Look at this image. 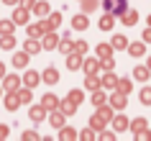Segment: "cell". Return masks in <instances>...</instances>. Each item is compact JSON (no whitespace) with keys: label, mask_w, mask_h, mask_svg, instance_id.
Listing matches in <instances>:
<instances>
[{"label":"cell","mask_w":151,"mask_h":141,"mask_svg":"<svg viewBox=\"0 0 151 141\" xmlns=\"http://www.w3.org/2000/svg\"><path fill=\"white\" fill-rule=\"evenodd\" d=\"M113 105H97V113L92 116V121H90V126L95 128V131H103L105 128V123L108 121H113Z\"/></svg>","instance_id":"1"},{"label":"cell","mask_w":151,"mask_h":141,"mask_svg":"<svg viewBox=\"0 0 151 141\" xmlns=\"http://www.w3.org/2000/svg\"><path fill=\"white\" fill-rule=\"evenodd\" d=\"M3 90H8V93L21 90V77H18V74H5V77H3Z\"/></svg>","instance_id":"2"},{"label":"cell","mask_w":151,"mask_h":141,"mask_svg":"<svg viewBox=\"0 0 151 141\" xmlns=\"http://www.w3.org/2000/svg\"><path fill=\"white\" fill-rule=\"evenodd\" d=\"M46 113L49 110L44 108V105H31V108H28V118H31L33 123H41V121L46 118Z\"/></svg>","instance_id":"3"},{"label":"cell","mask_w":151,"mask_h":141,"mask_svg":"<svg viewBox=\"0 0 151 141\" xmlns=\"http://www.w3.org/2000/svg\"><path fill=\"white\" fill-rule=\"evenodd\" d=\"M110 105H113L115 110H126V105H128V98H126L123 93H118V90H115V93L110 95Z\"/></svg>","instance_id":"4"},{"label":"cell","mask_w":151,"mask_h":141,"mask_svg":"<svg viewBox=\"0 0 151 141\" xmlns=\"http://www.w3.org/2000/svg\"><path fill=\"white\" fill-rule=\"evenodd\" d=\"M64 118H67V113H64L62 108H56V110H51L49 121H51V126H54V128H62V126H64Z\"/></svg>","instance_id":"5"},{"label":"cell","mask_w":151,"mask_h":141,"mask_svg":"<svg viewBox=\"0 0 151 141\" xmlns=\"http://www.w3.org/2000/svg\"><path fill=\"white\" fill-rule=\"evenodd\" d=\"M41 80H44V77H41L39 72L28 69V72H26V74H23V85H26V87H36V85H39V82H41Z\"/></svg>","instance_id":"6"},{"label":"cell","mask_w":151,"mask_h":141,"mask_svg":"<svg viewBox=\"0 0 151 141\" xmlns=\"http://www.w3.org/2000/svg\"><path fill=\"white\" fill-rule=\"evenodd\" d=\"M13 21H16V26H26L28 23V8H23V5L16 8L13 10Z\"/></svg>","instance_id":"7"},{"label":"cell","mask_w":151,"mask_h":141,"mask_svg":"<svg viewBox=\"0 0 151 141\" xmlns=\"http://www.w3.org/2000/svg\"><path fill=\"white\" fill-rule=\"evenodd\" d=\"M59 51H62V54H67V56L74 51V44H72L69 33H62V41H59Z\"/></svg>","instance_id":"8"},{"label":"cell","mask_w":151,"mask_h":141,"mask_svg":"<svg viewBox=\"0 0 151 141\" xmlns=\"http://www.w3.org/2000/svg\"><path fill=\"white\" fill-rule=\"evenodd\" d=\"M85 87H87V90H92V93H95V90H100V87H103V77H100V74H87Z\"/></svg>","instance_id":"9"},{"label":"cell","mask_w":151,"mask_h":141,"mask_svg":"<svg viewBox=\"0 0 151 141\" xmlns=\"http://www.w3.org/2000/svg\"><path fill=\"white\" fill-rule=\"evenodd\" d=\"M41 44H44V49H56V46H59V36H56L54 31H49V33H44Z\"/></svg>","instance_id":"10"},{"label":"cell","mask_w":151,"mask_h":141,"mask_svg":"<svg viewBox=\"0 0 151 141\" xmlns=\"http://www.w3.org/2000/svg\"><path fill=\"white\" fill-rule=\"evenodd\" d=\"M41 105H44V108H46L49 113H51V110H56L59 105H62V103L56 100V95H51V93H49V95H44V100H41Z\"/></svg>","instance_id":"11"},{"label":"cell","mask_w":151,"mask_h":141,"mask_svg":"<svg viewBox=\"0 0 151 141\" xmlns=\"http://www.w3.org/2000/svg\"><path fill=\"white\" fill-rule=\"evenodd\" d=\"M41 77H44V82H46V85H56V80H59V72H56V67H46Z\"/></svg>","instance_id":"12"},{"label":"cell","mask_w":151,"mask_h":141,"mask_svg":"<svg viewBox=\"0 0 151 141\" xmlns=\"http://www.w3.org/2000/svg\"><path fill=\"white\" fill-rule=\"evenodd\" d=\"M18 105H23V103H21L18 90H16V93H8V98H5V108H8V110H16Z\"/></svg>","instance_id":"13"},{"label":"cell","mask_w":151,"mask_h":141,"mask_svg":"<svg viewBox=\"0 0 151 141\" xmlns=\"http://www.w3.org/2000/svg\"><path fill=\"white\" fill-rule=\"evenodd\" d=\"M82 64H85L82 54H77V51H72V54H69V59H67V67H69V69H80Z\"/></svg>","instance_id":"14"},{"label":"cell","mask_w":151,"mask_h":141,"mask_svg":"<svg viewBox=\"0 0 151 141\" xmlns=\"http://www.w3.org/2000/svg\"><path fill=\"white\" fill-rule=\"evenodd\" d=\"M146 128H149V123H146V118H136L133 123H131V131H133L136 136H141V133L146 131Z\"/></svg>","instance_id":"15"},{"label":"cell","mask_w":151,"mask_h":141,"mask_svg":"<svg viewBox=\"0 0 151 141\" xmlns=\"http://www.w3.org/2000/svg\"><path fill=\"white\" fill-rule=\"evenodd\" d=\"M82 67H85L87 74H97V69H103V67H100V59H85Z\"/></svg>","instance_id":"16"},{"label":"cell","mask_w":151,"mask_h":141,"mask_svg":"<svg viewBox=\"0 0 151 141\" xmlns=\"http://www.w3.org/2000/svg\"><path fill=\"white\" fill-rule=\"evenodd\" d=\"M103 87H108V90H115V87H118V77H115L113 72H105V74H103Z\"/></svg>","instance_id":"17"},{"label":"cell","mask_w":151,"mask_h":141,"mask_svg":"<svg viewBox=\"0 0 151 141\" xmlns=\"http://www.w3.org/2000/svg\"><path fill=\"white\" fill-rule=\"evenodd\" d=\"M72 26H74V28H82V31H85V28L90 26V18H87V13H80V16H74Z\"/></svg>","instance_id":"18"},{"label":"cell","mask_w":151,"mask_h":141,"mask_svg":"<svg viewBox=\"0 0 151 141\" xmlns=\"http://www.w3.org/2000/svg\"><path fill=\"white\" fill-rule=\"evenodd\" d=\"M59 108H62L64 113H67V116H74V113H77V103L67 98V100H62V105H59Z\"/></svg>","instance_id":"19"},{"label":"cell","mask_w":151,"mask_h":141,"mask_svg":"<svg viewBox=\"0 0 151 141\" xmlns=\"http://www.w3.org/2000/svg\"><path fill=\"white\" fill-rule=\"evenodd\" d=\"M128 126H131V123H128L126 116H115V118H113V128H115V131H126Z\"/></svg>","instance_id":"20"},{"label":"cell","mask_w":151,"mask_h":141,"mask_svg":"<svg viewBox=\"0 0 151 141\" xmlns=\"http://www.w3.org/2000/svg\"><path fill=\"white\" fill-rule=\"evenodd\" d=\"M90 100H92V105H105V100H108V95L103 93V87H100V90H95V93H92V98H90Z\"/></svg>","instance_id":"21"},{"label":"cell","mask_w":151,"mask_h":141,"mask_svg":"<svg viewBox=\"0 0 151 141\" xmlns=\"http://www.w3.org/2000/svg\"><path fill=\"white\" fill-rule=\"evenodd\" d=\"M128 51H131V56H143V54H146V46H143V41H138V44H128Z\"/></svg>","instance_id":"22"},{"label":"cell","mask_w":151,"mask_h":141,"mask_svg":"<svg viewBox=\"0 0 151 141\" xmlns=\"http://www.w3.org/2000/svg\"><path fill=\"white\" fill-rule=\"evenodd\" d=\"M149 74H151L149 67H136V69H133V77L138 80V82H146V80H149Z\"/></svg>","instance_id":"23"},{"label":"cell","mask_w":151,"mask_h":141,"mask_svg":"<svg viewBox=\"0 0 151 141\" xmlns=\"http://www.w3.org/2000/svg\"><path fill=\"white\" fill-rule=\"evenodd\" d=\"M33 16H39V18L49 16V3H44V0H41V3H36V5H33Z\"/></svg>","instance_id":"24"},{"label":"cell","mask_w":151,"mask_h":141,"mask_svg":"<svg viewBox=\"0 0 151 141\" xmlns=\"http://www.w3.org/2000/svg\"><path fill=\"white\" fill-rule=\"evenodd\" d=\"M41 49H44V44H39L36 39H28V41H26V51H28V54H39Z\"/></svg>","instance_id":"25"},{"label":"cell","mask_w":151,"mask_h":141,"mask_svg":"<svg viewBox=\"0 0 151 141\" xmlns=\"http://www.w3.org/2000/svg\"><path fill=\"white\" fill-rule=\"evenodd\" d=\"M131 87H133V82H131L128 77H123V80H118V87H115V90L123 93V95H128V93H131Z\"/></svg>","instance_id":"26"},{"label":"cell","mask_w":151,"mask_h":141,"mask_svg":"<svg viewBox=\"0 0 151 141\" xmlns=\"http://www.w3.org/2000/svg\"><path fill=\"white\" fill-rule=\"evenodd\" d=\"M13 64H16V67H26V64H28V51H18L16 56H13Z\"/></svg>","instance_id":"27"},{"label":"cell","mask_w":151,"mask_h":141,"mask_svg":"<svg viewBox=\"0 0 151 141\" xmlns=\"http://www.w3.org/2000/svg\"><path fill=\"white\" fill-rule=\"evenodd\" d=\"M59 139H77V131H74V128H69V126H62V128H59Z\"/></svg>","instance_id":"28"},{"label":"cell","mask_w":151,"mask_h":141,"mask_svg":"<svg viewBox=\"0 0 151 141\" xmlns=\"http://www.w3.org/2000/svg\"><path fill=\"white\" fill-rule=\"evenodd\" d=\"M120 18H123V23H126V26H133L136 21H138V13H136V10H126Z\"/></svg>","instance_id":"29"},{"label":"cell","mask_w":151,"mask_h":141,"mask_svg":"<svg viewBox=\"0 0 151 141\" xmlns=\"http://www.w3.org/2000/svg\"><path fill=\"white\" fill-rule=\"evenodd\" d=\"M13 26H16V21H13V18H10V21H0V33H3V36L13 33Z\"/></svg>","instance_id":"30"},{"label":"cell","mask_w":151,"mask_h":141,"mask_svg":"<svg viewBox=\"0 0 151 141\" xmlns=\"http://www.w3.org/2000/svg\"><path fill=\"white\" fill-rule=\"evenodd\" d=\"M113 21H115V18H113V13L103 16V18H100V28H103V31H110V28H113Z\"/></svg>","instance_id":"31"},{"label":"cell","mask_w":151,"mask_h":141,"mask_svg":"<svg viewBox=\"0 0 151 141\" xmlns=\"http://www.w3.org/2000/svg\"><path fill=\"white\" fill-rule=\"evenodd\" d=\"M113 54V44H100L97 46V56L100 59H105V56H110Z\"/></svg>","instance_id":"32"},{"label":"cell","mask_w":151,"mask_h":141,"mask_svg":"<svg viewBox=\"0 0 151 141\" xmlns=\"http://www.w3.org/2000/svg\"><path fill=\"white\" fill-rule=\"evenodd\" d=\"M13 46H16L13 33H8V36H3V39H0V49H13Z\"/></svg>","instance_id":"33"},{"label":"cell","mask_w":151,"mask_h":141,"mask_svg":"<svg viewBox=\"0 0 151 141\" xmlns=\"http://www.w3.org/2000/svg\"><path fill=\"white\" fill-rule=\"evenodd\" d=\"M113 49H128V39L126 36H113Z\"/></svg>","instance_id":"34"},{"label":"cell","mask_w":151,"mask_h":141,"mask_svg":"<svg viewBox=\"0 0 151 141\" xmlns=\"http://www.w3.org/2000/svg\"><path fill=\"white\" fill-rule=\"evenodd\" d=\"M97 8V0H82V13H92Z\"/></svg>","instance_id":"35"},{"label":"cell","mask_w":151,"mask_h":141,"mask_svg":"<svg viewBox=\"0 0 151 141\" xmlns=\"http://www.w3.org/2000/svg\"><path fill=\"white\" fill-rule=\"evenodd\" d=\"M18 95H21V103H23V105H28V103H31V87H23V90H18Z\"/></svg>","instance_id":"36"},{"label":"cell","mask_w":151,"mask_h":141,"mask_svg":"<svg viewBox=\"0 0 151 141\" xmlns=\"http://www.w3.org/2000/svg\"><path fill=\"white\" fill-rule=\"evenodd\" d=\"M100 67H103L105 72H113V67H115V62H113V56H105V59H100Z\"/></svg>","instance_id":"37"},{"label":"cell","mask_w":151,"mask_h":141,"mask_svg":"<svg viewBox=\"0 0 151 141\" xmlns=\"http://www.w3.org/2000/svg\"><path fill=\"white\" fill-rule=\"evenodd\" d=\"M46 21H49V26H51V31H54L56 26L62 23V13H51V18H46Z\"/></svg>","instance_id":"38"},{"label":"cell","mask_w":151,"mask_h":141,"mask_svg":"<svg viewBox=\"0 0 151 141\" xmlns=\"http://www.w3.org/2000/svg\"><path fill=\"white\" fill-rule=\"evenodd\" d=\"M141 103L143 105H151V87H143L141 90Z\"/></svg>","instance_id":"39"},{"label":"cell","mask_w":151,"mask_h":141,"mask_svg":"<svg viewBox=\"0 0 151 141\" xmlns=\"http://www.w3.org/2000/svg\"><path fill=\"white\" fill-rule=\"evenodd\" d=\"M67 98H69V100H74L77 105H80V103H82V90H69V95H67Z\"/></svg>","instance_id":"40"},{"label":"cell","mask_w":151,"mask_h":141,"mask_svg":"<svg viewBox=\"0 0 151 141\" xmlns=\"http://www.w3.org/2000/svg\"><path fill=\"white\" fill-rule=\"evenodd\" d=\"M74 51H77V54H85V51H87V44H85V41H74Z\"/></svg>","instance_id":"41"},{"label":"cell","mask_w":151,"mask_h":141,"mask_svg":"<svg viewBox=\"0 0 151 141\" xmlns=\"http://www.w3.org/2000/svg\"><path fill=\"white\" fill-rule=\"evenodd\" d=\"M23 139L26 141H33V139H39V133H36V131H23Z\"/></svg>","instance_id":"42"},{"label":"cell","mask_w":151,"mask_h":141,"mask_svg":"<svg viewBox=\"0 0 151 141\" xmlns=\"http://www.w3.org/2000/svg\"><path fill=\"white\" fill-rule=\"evenodd\" d=\"M92 136H95V128H92V126H90V128H85V131H82V139H92Z\"/></svg>","instance_id":"43"},{"label":"cell","mask_w":151,"mask_h":141,"mask_svg":"<svg viewBox=\"0 0 151 141\" xmlns=\"http://www.w3.org/2000/svg\"><path fill=\"white\" fill-rule=\"evenodd\" d=\"M100 139H103V141H113V139H115V136H113L110 131H103V133H100Z\"/></svg>","instance_id":"44"},{"label":"cell","mask_w":151,"mask_h":141,"mask_svg":"<svg viewBox=\"0 0 151 141\" xmlns=\"http://www.w3.org/2000/svg\"><path fill=\"white\" fill-rule=\"evenodd\" d=\"M21 3H23V8H28V10H31L33 5H36V0H21Z\"/></svg>","instance_id":"45"},{"label":"cell","mask_w":151,"mask_h":141,"mask_svg":"<svg viewBox=\"0 0 151 141\" xmlns=\"http://www.w3.org/2000/svg\"><path fill=\"white\" fill-rule=\"evenodd\" d=\"M8 131H10L8 126H0V139H5V136H8Z\"/></svg>","instance_id":"46"},{"label":"cell","mask_w":151,"mask_h":141,"mask_svg":"<svg viewBox=\"0 0 151 141\" xmlns=\"http://www.w3.org/2000/svg\"><path fill=\"white\" fill-rule=\"evenodd\" d=\"M143 41H151V26L146 28V31H143Z\"/></svg>","instance_id":"47"},{"label":"cell","mask_w":151,"mask_h":141,"mask_svg":"<svg viewBox=\"0 0 151 141\" xmlns=\"http://www.w3.org/2000/svg\"><path fill=\"white\" fill-rule=\"evenodd\" d=\"M3 77H5V64L0 62V80H3Z\"/></svg>","instance_id":"48"},{"label":"cell","mask_w":151,"mask_h":141,"mask_svg":"<svg viewBox=\"0 0 151 141\" xmlns=\"http://www.w3.org/2000/svg\"><path fill=\"white\" fill-rule=\"evenodd\" d=\"M3 3H8V5H16L18 0H3Z\"/></svg>","instance_id":"49"},{"label":"cell","mask_w":151,"mask_h":141,"mask_svg":"<svg viewBox=\"0 0 151 141\" xmlns=\"http://www.w3.org/2000/svg\"><path fill=\"white\" fill-rule=\"evenodd\" d=\"M146 67H149V69H151V56H149V64H146Z\"/></svg>","instance_id":"50"},{"label":"cell","mask_w":151,"mask_h":141,"mask_svg":"<svg viewBox=\"0 0 151 141\" xmlns=\"http://www.w3.org/2000/svg\"><path fill=\"white\" fill-rule=\"evenodd\" d=\"M149 26H151V16H149Z\"/></svg>","instance_id":"51"}]
</instances>
